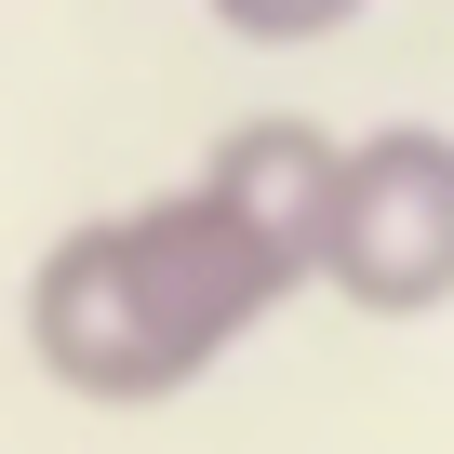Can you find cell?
Here are the masks:
<instances>
[{"mask_svg": "<svg viewBox=\"0 0 454 454\" xmlns=\"http://www.w3.org/2000/svg\"><path fill=\"white\" fill-rule=\"evenodd\" d=\"M308 281H321L308 241H281L214 174H187L160 200H107V214L41 241V268H27V361L67 401H94V414H147V401H187L241 334H268Z\"/></svg>", "mask_w": 454, "mask_h": 454, "instance_id": "cell-1", "label": "cell"}, {"mask_svg": "<svg viewBox=\"0 0 454 454\" xmlns=\"http://www.w3.org/2000/svg\"><path fill=\"white\" fill-rule=\"evenodd\" d=\"M321 294H348L361 321H427L454 308V134L441 121H374L334 160V214H321Z\"/></svg>", "mask_w": 454, "mask_h": 454, "instance_id": "cell-2", "label": "cell"}, {"mask_svg": "<svg viewBox=\"0 0 454 454\" xmlns=\"http://www.w3.org/2000/svg\"><path fill=\"white\" fill-rule=\"evenodd\" d=\"M200 14H214L227 41H254V54H308V41H334V27H361L374 0H200Z\"/></svg>", "mask_w": 454, "mask_h": 454, "instance_id": "cell-3", "label": "cell"}]
</instances>
